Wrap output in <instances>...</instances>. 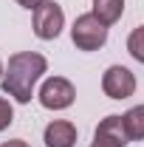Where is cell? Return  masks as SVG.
Instances as JSON below:
<instances>
[{
	"label": "cell",
	"instance_id": "3",
	"mask_svg": "<svg viewBox=\"0 0 144 147\" xmlns=\"http://www.w3.org/2000/svg\"><path fill=\"white\" fill-rule=\"evenodd\" d=\"M65 26V14H62V6L54 0H40L34 6V34L40 40H54L59 37Z\"/></svg>",
	"mask_w": 144,
	"mask_h": 147
},
{
	"label": "cell",
	"instance_id": "10",
	"mask_svg": "<svg viewBox=\"0 0 144 147\" xmlns=\"http://www.w3.org/2000/svg\"><path fill=\"white\" fill-rule=\"evenodd\" d=\"M141 37H144V28L139 26L133 34H130V54H133V59H139V62H144V48H141Z\"/></svg>",
	"mask_w": 144,
	"mask_h": 147
},
{
	"label": "cell",
	"instance_id": "2",
	"mask_svg": "<svg viewBox=\"0 0 144 147\" xmlns=\"http://www.w3.org/2000/svg\"><path fill=\"white\" fill-rule=\"evenodd\" d=\"M71 40L79 51H99L105 42H108V26H102L93 14H79L73 20L71 28Z\"/></svg>",
	"mask_w": 144,
	"mask_h": 147
},
{
	"label": "cell",
	"instance_id": "5",
	"mask_svg": "<svg viewBox=\"0 0 144 147\" xmlns=\"http://www.w3.org/2000/svg\"><path fill=\"white\" fill-rule=\"evenodd\" d=\"M102 91L110 99H127L136 93V74L124 65H110L102 76Z\"/></svg>",
	"mask_w": 144,
	"mask_h": 147
},
{
	"label": "cell",
	"instance_id": "12",
	"mask_svg": "<svg viewBox=\"0 0 144 147\" xmlns=\"http://www.w3.org/2000/svg\"><path fill=\"white\" fill-rule=\"evenodd\" d=\"M0 147H28V144H26L23 139H11V142H3Z\"/></svg>",
	"mask_w": 144,
	"mask_h": 147
},
{
	"label": "cell",
	"instance_id": "9",
	"mask_svg": "<svg viewBox=\"0 0 144 147\" xmlns=\"http://www.w3.org/2000/svg\"><path fill=\"white\" fill-rule=\"evenodd\" d=\"M122 127H124V133H127L130 142L144 139V108L141 105L133 108V110H127L124 116H122Z\"/></svg>",
	"mask_w": 144,
	"mask_h": 147
},
{
	"label": "cell",
	"instance_id": "8",
	"mask_svg": "<svg viewBox=\"0 0 144 147\" xmlns=\"http://www.w3.org/2000/svg\"><path fill=\"white\" fill-rule=\"evenodd\" d=\"M122 11H124V0H93V11L90 14L102 26H113L122 17Z\"/></svg>",
	"mask_w": 144,
	"mask_h": 147
},
{
	"label": "cell",
	"instance_id": "1",
	"mask_svg": "<svg viewBox=\"0 0 144 147\" xmlns=\"http://www.w3.org/2000/svg\"><path fill=\"white\" fill-rule=\"evenodd\" d=\"M48 68V59L37 51H20V54L9 57V68H6V76L3 79V91L9 96H14L20 105L31 102V91H34L37 79L45 74Z\"/></svg>",
	"mask_w": 144,
	"mask_h": 147
},
{
	"label": "cell",
	"instance_id": "11",
	"mask_svg": "<svg viewBox=\"0 0 144 147\" xmlns=\"http://www.w3.org/2000/svg\"><path fill=\"white\" fill-rule=\"evenodd\" d=\"M11 122H14V110H11V105L0 96V130H6Z\"/></svg>",
	"mask_w": 144,
	"mask_h": 147
},
{
	"label": "cell",
	"instance_id": "4",
	"mask_svg": "<svg viewBox=\"0 0 144 147\" xmlns=\"http://www.w3.org/2000/svg\"><path fill=\"white\" fill-rule=\"evenodd\" d=\"M73 99H76V91L65 76H51L40 88V105L48 110H65L73 105Z\"/></svg>",
	"mask_w": 144,
	"mask_h": 147
},
{
	"label": "cell",
	"instance_id": "6",
	"mask_svg": "<svg viewBox=\"0 0 144 147\" xmlns=\"http://www.w3.org/2000/svg\"><path fill=\"white\" fill-rule=\"evenodd\" d=\"M127 133L122 127V116H105L99 122V127L93 133V144L90 147H127Z\"/></svg>",
	"mask_w": 144,
	"mask_h": 147
},
{
	"label": "cell",
	"instance_id": "7",
	"mask_svg": "<svg viewBox=\"0 0 144 147\" xmlns=\"http://www.w3.org/2000/svg\"><path fill=\"white\" fill-rule=\"evenodd\" d=\"M45 147H73L76 144V127L65 119H57L45 127Z\"/></svg>",
	"mask_w": 144,
	"mask_h": 147
},
{
	"label": "cell",
	"instance_id": "14",
	"mask_svg": "<svg viewBox=\"0 0 144 147\" xmlns=\"http://www.w3.org/2000/svg\"><path fill=\"white\" fill-rule=\"evenodd\" d=\"M0 76H3V65H0Z\"/></svg>",
	"mask_w": 144,
	"mask_h": 147
},
{
	"label": "cell",
	"instance_id": "13",
	"mask_svg": "<svg viewBox=\"0 0 144 147\" xmlns=\"http://www.w3.org/2000/svg\"><path fill=\"white\" fill-rule=\"evenodd\" d=\"M17 3L23 6V9H31V11H34V6L40 3V0H17Z\"/></svg>",
	"mask_w": 144,
	"mask_h": 147
}]
</instances>
